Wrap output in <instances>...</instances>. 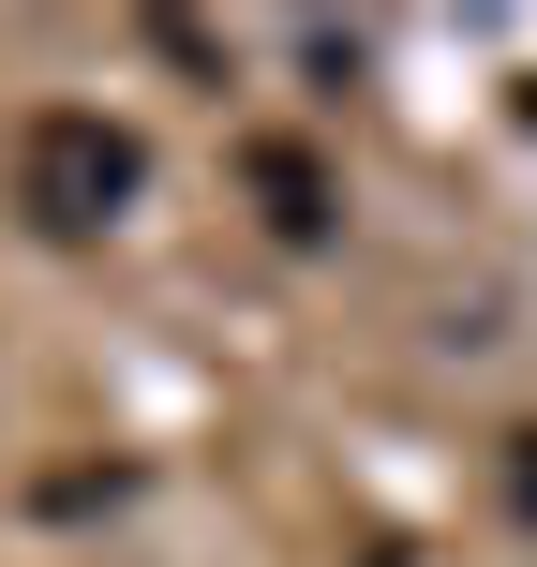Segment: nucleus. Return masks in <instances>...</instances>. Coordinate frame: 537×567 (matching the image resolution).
I'll return each instance as SVG.
<instances>
[{"mask_svg":"<svg viewBox=\"0 0 537 567\" xmlns=\"http://www.w3.org/2000/svg\"><path fill=\"white\" fill-rule=\"evenodd\" d=\"M135 195H149V150L120 135L105 105H45V120L16 135V209H30L45 239H105Z\"/></svg>","mask_w":537,"mask_h":567,"instance_id":"obj_1","label":"nucleus"},{"mask_svg":"<svg viewBox=\"0 0 537 567\" xmlns=\"http://www.w3.org/2000/svg\"><path fill=\"white\" fill-rule=\"evenodd\" d=\"M255 209H269V239H299V255H313L343 195H329V165H313L299 135H269V150H255Z\"/></svg>","mask_w":537,"mask_h":567,"instance_id":"obj_2","label":"nucleus"}]
</instances>
